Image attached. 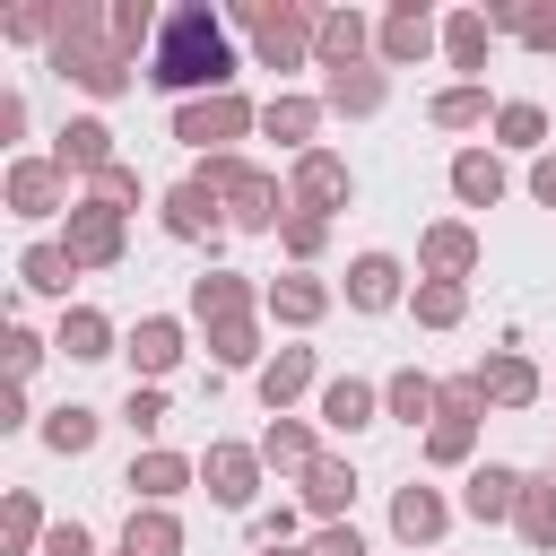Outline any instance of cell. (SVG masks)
Here are the masks:
<instances>
[{"label": "cell", "instance_id": "obj_50", "mask_svg": "<svg viewBox=\"0 0 556 556\" xmlns=\"http://www.w3.org/2000/svg\"><path fill=\"white\" fill-rule=\"evenodd\" d=\"M313 556H365V530L356 521H321L313 530Z\"/></svg>", "mask_w": 556, "mask_h": 556}, {"label": "cell", "instance_id": "obj_13", "mask_svg": "<svg viewBox=\"0 0 556 556\" xmlns=\"http://www.w3.org/2000/svg\"><path fill=\"white\" fill-rule=\"evenodd\" d=\"M374 417H382V382H365V374H330L313 400V426H330V434H365Z\"/></svg>", "mask_w": 556, "mask_h": 556}, {"label": "cell", "instance_id": "obj_20", "mask_svg": "<svg viewBox=\"0 0 556 556\" xmlns=\"http://www.w3.org/2000/svg\"><path fill=\"white\" fill-rule=\"evenodd\" d=\"M235 313H261V287H252L243 269H200V278H191V321L217 330V321H235Z\"/></svg>", "mask_w": 556, "mask_h": 556}, {"label": "cell", "instance_id": "obj_35", "mask_svg": "<svg viewBox=\"0 0 556 556\" xmlns=\"http://www.w3.org/2000/svg\"><path fill=\"white\" fill-rule=\"evenodd\" d=\"M122 547H130V556H182V521H174V504H130Z\"/></svg>", "mask_w": 556, "mask_h": 556}, {"label": "cell", "instance_id": "obj_18", "mask_svg": "<svg viewBox=\"0 0 556 556\" xmlns=\"http://www.w3.org/2000/svg\"><path fill=\"white\" fill-rule=\"evenodd\" d=\"M52 165H61V174H87V182H96L104 165H122V156H113V130H104V113H78V122H61V130H52Z\"/></svg>", "mask_w": 556, "mask_h": 556}, {"label": "cell", "instance_id": "obj_8", "mask_svg": "<svg viewBox=\"0 0 556 556\" xmlns=\"http://www.w3.org/2000/svg\"><path fill=\"white\" fill-rule=\"evenodd\" d=\"M243 26H252V52H261L269 70H295V61L313 52V26H321V17H304V9H287V0H278V9H269V0H252V9H243Z\"/></svg>", "mask_w": 556, "mask_h": 556}, {"label": "cell", "instance_id": "obj_47", "mask_svg": "<svg viewBox=\"0 0 556 556\" xmlns=\"http://www.w3.org/2000/svg\"><path fill=\"white\" fill-rule=\"evenodd\" d=\"M43 348H52V339H35L26 321H9V382H26V374L43 365Z\"/></svg>", "mask_w": 556, "mask_h": 556}, {"label": "cell", "instance_id": "obj_29", "mask_svg": "<svg viewBox=\"0 0 556 556\" xmlns=\"http://www.w3.org/2000/svg\"><path fill=\"white\" fill-rule=\"evenodd\" d=\"M382 417H400V426H434V417H443V382L417 374V365H400V374L382 382Z\"/></svg>", "mask_w": 556, "mask_h": 556}, {"label": "cell", "instance_id": "obj_26", "mask_svg": "<svg viewBox=\"0 0 556 556\" xmlns=\"http://www.w3.org/2000/svg\"><path fill=\"white\" fill-rule=\"evenodd\" d=\"M295 486H304V513H313V521H348V504H356V469H348L339 452H321Z\"/></svg>", "mask_w": 556, "mask_h": 556}, {"label": "cell", "instance_id": "obj_41", "mask_svg": "<svg viewBox=\"0 0 556 556\" xmlns=\"http://www.w3.org/2000/svg\"><path fill=\"white\" fill-rule=\"evenodd\" d=\"M408 313H417L426 330H460V313H469V287H452V278H417V287H408Z\"/></svg>", "mask_w": 556, "mask_h": 556}, {"label": "cell", "instance_id": "obj_23", "mask_svg": "<svg viewBox=\"0 0 556 556\" xmlns=\"http://www.w3.org/2000/svg\"><path fill=\"white\" fill-rule=\"evenodd\" d=\"M382 26L374 17H356V9H330L321 26H313V61L321 70H365V43H374Z\"/></svg>", "mask_w": 556, "mask_h": 556}, {"label": "cell", "instance_id": "obj_56", "mask_svg": "<svg viewBox=\"0 0 556 556\" xmlns=\"http://www.w3.org/2000/svg\"><path fill=\"white\" fill-rule=\"evenodd\" d=\"M122 556H130V547H122Z\"/></svg>", "mask_w": 556, "mask_h": 556}, {"label": "cell", "instance_id": "obj_49", "mask_svg": "<svg viewBox=\"0 0 556 556\" xmlns=\"http://www.w3.org/2000/svg\"><path fill=\"white\" fill-rule=\"evenodd\" d=\"M43 556H96V530L87 521H52L43 530Z\"/></svg>", "mask_w": 556, "mask_h": 556}, {"label": "cell", "instance_id": "obj_33", "mask_svg": "<svg viewBox=\"0 0 556 556\" xmlns=\"http://www.w3.org/2000/svg\"><path fill=\"white\" fill-rule=\"evenodd\" d=\"M70 278H78V261H70L61 243H26V252H17V287H26V295L70 304Z\"/></svg>", "mask_w": 556, "mask_h": 556}, {"label": "cell", "instance_id": "obj_27", "mask_svg": "<svg viewBox=\"0 0 556 556\" xmlns=\"http://www.w3.org/2000/svg\"><path fill=\"white\" fill-rule=\"evenodd\" d=\"M321 113H330L321 96H269V104H261V130H269L278 148H295V156H304V148H321V139H313V130H321Z\"/></svg>", "mask_w": 556, "mask_h": 556}, {"label": "cell", "instance_id": "obj_2", "mask_svg": "<svg viewBox=\"0 0 556 556\" xmlns=\"http://www.w3.org/2000/svg\"><path fill=\"white\" fill-rule=\"evenodd\" d=\"M191 182H208L217 191V208H226V226L235 235H278L287 217H295V200L278 191V174H261V165H243V156H200V174Z\"/></svg>", "mask_w": 556, "mask_h": 556}, {"label": "cell", "instance_id": "obj_21", "mask_svg": "<svg viewBox=\"0 0 556 556\" xmlns=\"http://www.w3.org/2000/svg\"><path fill=\"white\" fill-rule=\"evenodd\" d=\"M261 313H269V321H287V330H313V321L330 313V287H321L313 269H278V278L261 287Z\"/></svg>", "mask_w": 556, "mask_h": 556}, {"label": "cell", "instance_id": "obj_43", "mask_svg": "<svg viewBox=\"0 0 556 556\" xmlns=\"http://www.w3.org/2000/svg\"><path fill=\"white\" fill-rule=\"evenodd\" d=\"M165 417H174V408H165V382H130V400H122V426L139 434V452L165 434Z\"/></svg>", "mask_w": 556, "mask_h": 556}, {"label": "cell", "instance_id": "obj_42", "mask_svg": "<svg viewBox=\"0 0 556 556\" xmlns=\"http://www.w3.org/2000/svg\"><path fill=\"white\" fill-rule=\"evenodd\" d=\"M469 452H478V426H469V417H434V426H426V460H434V469H478Z\"/></svg>", "mask_w": 556, "mask_h": 556}, {"label": "cell", "instance_id": "obj_14", "mask_svg": "<svg viewBox=\"0 0 556 556\" xmlns=\"http://www.w3.org/2000/svg\"><path fill=\"white\" fill-rule=\"evenodd\" d=\"M61 252H70L78 269H113V261H122V217L96 208V200H78L70 226H61Z\"/></svg>", "mask_w": 556, "mask_h": 556}, {"label": "cell", "instance_id": "obj_51", "mask_svg": "<svg viewBox=\"0 0 556 556\" xmlns=\"http://www.w3.org/2000/svg\"><path fill=\"white\" fill-rule=\"evenodd\" d=\"M252 539H261V547H287V539H295V504H269V513H252Z\"/></svg>", "mask_w": 556, "mask_h": 556}, {"label": "cell", "instance_id": "obj_30", "mask_svg": "<svg viewBox=\"0 0 556 556\" xmlns=\"http://www.w3.org/2000/svg\"><path fill=\"white\" fill-rule=\"evenodd\" d=\"M43 452H61V460H87L96 452V434H104V417L87 408V400H61V408H43Z\"/></svg>", "mask_w": 556, "mask_h": 556}, {"label": "cell", "instance_id": "obj_3", "mask_svg": "<svg viewBox=\"0 0 556 556\" xmlns=\"http://www.w3.org/2000/svg\"><path fill=\"white\" fill-rule=\"evenodd\" d=\"M52 70L78 78L87 96H122V87H130V52L113 43L104 9H70V17H61V35H52Z\"/></svg>", "mask_w": 556, "mask_h": 556}, {"label": "cell", "instance_id": "obj_25", "mask_svg": "<svg viewBox=\"0 0 556 556\" xmlns=\"http://www.w3.org/2000/svg\"><path fill=\"white\" fill-rule=\"evenodd\" d=\"M504 191H513V174H504L495 148H460V156H452V200H460V208H495Z\"/></svg>", "mask_w": 556, "mask_h": 556}, {"label": "cell", "instance_id": "obj_24", "mask_svg": "<svg viewBox=\"0 0 556 556\" xmlns=\"http://www.w3.org/2000/svg\"><path fill=\"white\" fill-rule=\"evenodd\" d=\"M374 43H382V61H391V70H408V61H426V52L443 43V26H434L417 0H400V9L382 17V35H374Z\"/></svg>", "mask_w": 556, "mask_h": 556}, {"label": "cell", "instance_id": "obj_11", "mask_svg": "<svg viewBox=\"0 0 556 556\" xmlns=\"http://www.w3.org/2000/svg\"><path fill=\"white\" fill-rule=\"evenodd\" d=\"M122 486H130V504H174L182 486H200V460L174 452V443H148V452H130Z\"/></svg>", "mask_w": 556, "mask_h": 556}, {"label": "cell", "instance_id": "obj_44", "mask_svg": "<svg viewBox=\"0 0 556 556\" xmlns=\"http://www.w3.org/2000/svg\"><path fill=\"white\" fill-rule=\"evenodd\" d=\"M278 243H287V261H295V269H313V261H321V243H330V217H304V208H295V217L278 226Z\"/></svg>", "mask_w": 556, "mask_h": 556}, {"label": "cell", "instance_id": "obj_52", "mask_svg": "<svg viewBox=\"0 0 556 556\" xmlns=\"http://www.w3.org/2000/svg\"><path fill=\"white\" fill-rule=\"evenodd\" d=\"M521 43L530 52H556V9H521Z\"/></svg>", "mask_w": 556, "mask_h": 556}, {"label": "cell", "instance_id": "obj_28", "mask_svg": "<svg viewBox=\"0 0 556 556\" xmlns=\"http://www.w3.org/2000/svg\"><path fill=\"white\" fill-rule=\"evenodd\" d=\"M52 348H61L70 365H104V356H113V321H104L96 304H61V330H52Z\"/></svg>", "mask_w": 556, "mask_h": 556}, {"label": "cell", "instance_id": "obj_5", "mask_svg": "<svg viewBox=\"0 0 556 556\" xmlns=\"http://www.w3.org/2000/svg\"><path fill=\"white\" fill-rule=\"evenodd\" d=\"M261 469H269V460H261V443H226V434H217V443L200 452V486H208V504H226V513H252Z\"/></svg>", "mask_w": 556, "mask_h": 556}, {"label": "cell", "instance_id": "obj_4", "mask_svg": "<svg viewBox=\"0 0 556 556\" xmlns=\"http://www.w3.org/2000/svg\"><path fill=\"white\" fill-rule=\"evenodd\" d=\"M243 130H261V113H252L235 87H226V96H191V104H174V139L200 148V156H235Z\"/></svg>", "mask_w": 556, "mask_h": 556}, {"label": "cell", "instance_id": "obj_55", "mask_svg": "<svg viewBox=\"0 0 556 556\" xmlns=\"http://www.w3.org/2000/svg\"><path fill=\"white\" fill-rule=\"evenodd\" d=\"M547 478H556V452H547Z\"/></svg>", "mask_w": 556, "mask_h": 556}, {"label": "cell", "instance_id": "obj_12", "mask_svg": "<svg viewBox=\"0 0 556 556\" xmlns=\"http://www.w3.org/2000/svg\"><path fill=\"white\" fill-rule=\"evenodd\" d=\"M521 486H530V469H513V460H478V469L460 478V513H469L478 530H495V521L521 513Z\"/></svg>", "mask_w": 556, "mask_h": 556}, {"label": "cell", "instance_id": "obj_9", "mask_svg": "<svg viewBox=\"0 0 556 556\" xmlns=\"http://www.w3.org/2000/svg\"><path fill=\"white\" fill-rule=\"evenodd\" d=\"M348 191H356V174H348V156H339V148H304V156H295V174H287V200H295L304 217L348 208Z\"/></svg>", "mask_w": 556, "mask_h": 556}, {"label": "cell", "instance_id": "obj_6", "mask_svg": "<svg viewBox=\"0 0 556 556\" xmlns=\"http://www.w3.org/2000/svg\"><path fill=\"white\" fill-rule=\"evenodd\" d=\"M122 356H130V382H165V374L191 356L182 313H139V321H130V339H122Z\"/></svg>", "mask_w": 556, "mask_h": 556}, {"label": "cell", "instance_id": "obj_19", "mask_svg": "<svg viewBox=\"0 0 556 556\" xmlns=\"http://www.w3.org/2000/svg\"><path fill=\"white\" fill-rule=\"evenodd\" d=\"M165 235H174V243H208V252H217V235H226L217 191H208V182H174V191H165Z\"/></svg>", "mask_w": 556, "mask_h": 556}, {"label": "cell", "instance_id": "obj_54", "mask_svg": "<svg viewBox=\"0 0 556 556\" xmlns=\"http://www.w3.org/2000/svg\"><path fill=\"white\" fill-rule=\"evenodd\" d=\"M261 556H313V547H261Z\"/></svg>", "mask_w": 556, "mask_h": 556}, {"label": "cell", "instance_id": "obj_16", "mask_svg": "<svg viewBox=\"0 0 556 556\" xmlns=\"http://www.w3.org/2000/svg\"><path fill=\"white\" fill-rule=\"evenodd\" d=\"M339 295H348L356 313H391V304H408V269H400V252H356Z\"/></svg>", "mask_w": 556, "mask_h": 556}, {"label": "cell", "instance_id": "obj_15", "mask_svg": "<svg viewBox=\"0 0 556 556\" xmlns=\"http://www.w3.org/2000/svg\"><path fill=\"white\" fill-rule=\"evenodd\" d=\"M469 269H478V226L443 217V226L417 235V278H452V287H469Z\"/></svg>", "mask_w": 556, "mask_h": 556}, {"label": "cell", "instance_id": "obj_36", "mask_svg": "<svg viewBox=\"0 0 556 556\" xmlns=\"http://www.w3.org/2000/svg\"><path fill=\"white\" fill-rule=\"evenodd\" d=\"M513 530H521V547H530V556H556V478H547V469L521 486V513H513Z\"/></svg>", "mask_w": 556, "mask_h": 556}, {"label": "cell", "instance_id": "obj_38", "mask_svg": "<svg viewBox=\"0 0 556 556\" xmlns=\"http://www.w3.org/2000/svg\"><path fill=\"white\" fill-rule=\"evenodd\" d=\"M43 504L26 495V486H9V504H0V556H43Z\"/></svg>", "mask_w": 556, "mask_h": 556}, {"label": "cell", "instance_id": "obj_31", "mask_svg": "<svg viewBox=\"0 0 556 556\" xmlns=\"http://www.w3.org/2000/svg\"><path fill=\"white\" fill-rule=\"evenodd\" d=\"M261 460H269L278 478H304V469L321 460V443H313L304 417H269V426H261Z\"/></svg>", "mask_w": 556, "mask_h": 556}, {"label": "cell", "instance_id": "obj_7", "mask_svg": "<svg viewBox=\"0 0 556 556\" xmlns=\"http://www.w3.org/2000/svg\"><path fill=\"white\" fill-rule=\"evenodd\" d=\"M452 495L443 486H426V478H408V486H391V539L400 547H417V556H434V539L452 530Z\"/></svg>", "mask_w": 556, "mask_h": 556}, {"label": "cell", "instance_id": "obj_34", "mask_svg": "<svg viewBox=\"0 0 556 556\" xmlns=\"http://www.w3.org/2000/svg\"><path fill=\"white\" fill-rule=\"evenodd\" d=\"M208 356H217L226 374H261V365H269V348H261V313L217 321V330H208Z\"/></svg>", "mask_w": 556, "mask_h": 556}, {"label": "cell", "instance_id": "obj_46", "mask_svg": "<svg viewBox=\"0 0 556 556\" xmlns=\"http://www.w3.org/2000/svg\"><path fill=\"white\" fill-rule=\"evenodd\" d=\"M61 17H70V9H9L0 35H9V43H43V35H61Z\"/></svg>", "mask_w": 556, "mask_h": 556}, {"label": "cell", "instance_id": "obj_32", "mask_svg": "<svg viewBox=\"0 0 556 556\" xmlns=\"http://www.w3.org/2000/svg\"><path fill=\"white\" fill-rule=\"evenodd\" d=\"M382 96H391V78H382V70H330V78H321V104H330V113H348V122L382 113Z\"/></svg>", "mask_w": 556, "mask_h": 556}, {"label": "cell", "instance_id": "obj_45", "mask_svg": "<svg viewBox=\"0 0 556 556\" xmlns=\"http://www.w3.org/2000/svg\"><path fill=\"white\" fill-rule=\"evenodd\" d=\"M87 200L113 208V217H130V208H139V174H130V165H104V174L87 182Z\"/></svg>", "mask_w": 556, "mask_h": 556}, {"label": "cell", "instance_id": "obj_17", "mask_svg": "<svg viewBox=\"0 0 556 556\" xmlns=\"http://www.w3.org/2000/svg\"><path fill=\"white\" fill-rule=\"evenodd\" d=\"M313 382H321V356H313V348H269V365L252 374V391H261V408H269V417H287Z\"/></svg>", "mask_w": 556, "mask_h": 556}, {"label": "cell", "instance_id": "obj_53", "mask_svg": "<svg viewBox=\"0 0 556 556\" xmlns=\"http://www.w3.org/2000/svg\"><path fill=\"white\" fill-rule=\"evenodd\" d=\"M530 200H547V208H556V148H547V156H530Z\"/></svg>", "mask_w": 556, "mask_h": 556}, {"label": "cell", "instance_id": "obj_1", "mask_svg": "<svg viewBox=\"0 0 556 556\" xmlns=\"http://www.w3.org/2000/svg\"><path fill=\"white\" fill-rule=\"evenodd\" d=\"M148 87H165L174 104H191V96H226V87H235V43H226V17H217V9H174V17L156 26Z\"/></svg>", "mask_w": 556, "mask_h": 556}, {"label": "cell", "instance_id": "obj_22", "mask_svg": "<svg viewBox=\"0 0 556 556\" xmlns=\"http://www.w3.org/2000/svg\"><path fill=\"white\" fill-rule=\"evenodd\" d=\"M469 374H478L486 408H539V391H547V382H539V365H530L521 348H495V356H486V365H469Z\"/></svg>", "mask_w": 556, "mask_h": 556}, {"label": "cell", "instance_id": "obj_40", "mask_svg": "<svg viewBox=\"0 0 556 556\" xmlns=\"http://www.w3.org/2000/svg\"><path fill=\"white\" fill-rule=\"evenodd\" d=\"M486 43H495L486 9H452V17H443V52H452V70H486Z\"/></svg>", "mask_w": 556, "mask_h": 556}, {"label": "cell", "instance_id": "obj_39", "mask_svg": "<svg viewBox=\"0 0 556 556\" xmlns=\"http://www.w3.org/2000/svg\"><path fill=\"white\" fill-rule=\"evenodd\" d=\"M495 148H521V156H547V104H530V96H513V104H495Z\"/></svg>", "mask_w": 556, "mask_h": 556}, {"label": "cell", "instance_id": "obj_37", "mask_svg": "<svg viewBox=\"0 0 556 556\" xmlns=\"http://www.w3.org/2000/svg\"><path fill=\"white\" fill-rule=\"evenodd\" d=\"M426 122H434V130H478V122H495V96H486V78H460V87H443V96L426 104Z\"/></svg>", "mask_w": 556, "mask_h": 556}, {"label": "cell", "instance_id": "obj_48", "mask_svg": "<svg viewBox=\"0 0 556 556\" xmlns=\"http://www.w3.org/2000/svg\"><path fill=\"white\" fill-rule=\"evenodd\" d=\"M443 417H469V426L486 417V391H478V374H452V382H443Z\"/></svg>", "mask_w": 556, "mask_h": 556}, {"label": "cell", "instance_id": "obj_10", "mask_svg": "<svg viewBox=\"0 0 556 556\" xmlns=\"http://www.w3.org/2000/svg\"><path fill=\"white\" fill-rule=\"evenodd\" d=\"M0 191H9V217H26V226H43V217H61V208H78V200H70V174H61L52 156H17Z\"/></svg>", "mask_w": 556, "mask_h": 556}]
</instances>
